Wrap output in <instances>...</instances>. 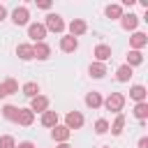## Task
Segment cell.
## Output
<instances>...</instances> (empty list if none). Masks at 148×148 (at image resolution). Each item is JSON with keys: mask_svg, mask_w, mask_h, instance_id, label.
I'll use <instances>...</instances> for the list:
<instances>
[{"mask_svg": "<svg viewBox=\"0 0 148 148\" xmlns=\"http://www.w3.org/2000/svg\"><path fill=\"white\" fill-rule=\"evenodd\" d=\"M23 95H25V97H30V99H32V97H37V95H39V86H37L35 81L23 83Z\"/></svg>", "mask_w": 148, "mask_h": 148, "instance_id": "603a6c76", "label": "cell"}, {"mask_svg": "<svg viewBox=\"0 0 148 148\" xmlns=\"http://www.w3.org/2000/svg\"><path fill=\"white\" fill-rule=\"evenodd\" d=\"M102 102H104V99H102V95H99V92H95V90L86 95V106H90V109H99V106H102Z\"/></svg>", "mask_w": 148, "mask_h": 148, "instance_id": "e0dca14e", "label": "cell"}, {"mask_svg": "<svg viewBox=\"0 0 148 148\" xmlns=\"http://www.w3.org/2000/svg\"><path fill=\"white\" fill-rule=\"evenodd\" d=\"M130 76H132V67H130V65H120V67L116 69V79H118V81L125 83V81H130Z\"/></svg>", "mask_w": 148, "mask_h": 148, "instance_id": "7402d4cb", "label": "cell"}, {"mask_svg": "<svg viewBox=\"0 0 148 148\" xmlns=\"http://www.w3.org/2000/svg\"><path fill=\"white\" fill-rule=\"evenodd\" d=\"M58 148H72V146H69V143H60Z\"/></svg>", "mask_w": 148, "mask_h": 148, "instance_id": "e575fe53", "label": "cell"}, {"mask_svg": "<svg viewBox=\"0 0 148 148\" xmlns=\"http://www.w3.org/2000/svg\"><path fill=\"white\" fill-rule=\"evenodd\" d=\"M42 125L44 127H56L58 125V113L56 111H44L42 113Z\"/></svg>", "mask_w": 148, "mask_h": 148, "instance_id": "ffe728a7", "label": "cell"}, {"mask_svg": "<svg viewBox=\"0 0 148 148\" xmlns=\"http://www.w3.org/2000/svg\"><path fill=\"white\" fill-rule=\"evenodd\" d=\"M76 49H79V39H76V37L67 35V37L60 39V51H65V53H74Z\"/></svg>", "mask_w": 148, "mask_h": 148, "instance_id": "9c48e42d", "label": "cell"}, {"mask_svg": "<svg viewBox=\"0 0 148 148\" xmlns=\"http://www.w3.org/2000/svg\"><path fill=\"white\" fill-rule=\"evenodd\" d=\"M0 148H16V141H14V136H9V134L0 136Z\"/></svg>", "mask_w": 148, "mask_h": 148, "instance_id": "f1b7e54d", "label": "cell"}, {"mask_svg": "<svg viewBox=\"0 0 148 148\" xmlns=\"http://www.w3.org/2000/svg\"><path fill=\"white\" fill-rule=\"evenodd\" d=\"M123 127H125V116H123V113H118V116H116V120H113V125H109V130H111V134H113V136H120V134H123Z\"/></svg>", "mask_w": 148, "mask_h": 148, "instance_id": "ac0fdd59", "label": "cell"}, {"mask_svg": "<svg viewBox=\"0 0 148 148\" xmlns=\"http://www.w3.org/2000/svg\"><path fill=\"white\" fill-rule=\"evenodd\" d=\"M30 111L35 113H44V111H49V97H44V95H37V97H32L30 99Z\"/></svg>", "mask_w": 148, "mask_h": 148, "instance_id": "5b68a950", "label": "cell"}, {"mask_svg": "<svg viewBox=\"0 0 148 148\" xmlns=\"http://www.w3.org/2000/svg\"><path fill=\"white\" fill-rule=\"evenodd\" d=\"M16 148H35V143H32V141H21Z\"/></svg>", "mask_w": 148, "mask_h": 148, "instance_id": "4dcf8cb0", "label": "cell"}, {"mask_svg": "<svg viewBox=\"0 0 148 148\" xmlns=\"http://www.w3.org/2000/svg\"><path fill=\"white\" fill-rule=\"evenodd\" d=\"M86 30H88V25H86L83 18H74V21L69 23V35H72V37H79V35H83Z\"/></svg>", "mask_w": 148, "mask_h": 148, "instance_id": "4fadbf2b", "label": "cell"}, {"mask_svg": "<svg viewBox=\"0 0 148 148\" xmlns=\"http://www.w3.org/2000/svg\"><path fill=\"white\" fill-rule=\"evenodd\" d=\"M44 28H46V30H51V32H62V30H65V21H62V16H60V14H49V16H46Z\"/></svg>", "mask_w": 148, "mask_h": 148, "instance_id": "7a4b0ae2", "label": "cell"}, {"mask_svg": "<svg viewBox=\"0 0 148 148\" xmlns=\"http://www.w3.org/2000/svg\"><path fill=\"white\" fill-rule=\"evenodd\" d=\"M134 116H136L139 120H146V118H148V102H139V104L134 106Z\"/></svg>", "mask_w": 148, "mask_h": 148, "instance_id": "484cf974", "label": "cell"}, {"mask_svg": "<svg viewBox=\"0 0 148 148\" xmlns=\"http://www.w3.org/2000/svg\"><path fill=\"white\" fill-rule=\"evenodd\" d=\"M95 132H97V134H106V132H109V120H104V118L95 120Z\"/></svg>", "mask_w": 148, "mask_h": 148, "instance_id": "83f0119b", "label": "cell"}, {"mask_svg": "<svg viewBox=\"0 0 148 148\" xmlns=\"http://www.w3.org/2000/svg\"><path fill=\"white\" fill-rule=\"evenodd\" d=\"M28 18H30L28 7H16V9L12 12V21H14L16 25H25V23H28Z\"/></svg>", "mask_w": 148, "mask_h": 148, "instance_id": "ba28073f", "label": "cell"}, {"mask_svg": "<svg viewBox=\"0 0 148 148\" xmlns=\"http://www.w3.org/2000/svg\"><path fill=\"white\" fill-rule=\"evenodd\" d=\"M104 14H106V18H120L123 16V7L120 5H106Z\"/></svg>", "mask_w": 148, "mask_h": 148, "instance_id": "44dd1931", "label": "cell"}, {"mask_svg": "<svg viewBox=\"0 0 148 148\" xmlns=\"http://www.w3.org/2000/svg\"><path fill=\"white\" fill-rule=\"evenodd\" d=\"M2 97H7V92H5V86L0 83V99H2Z\"/></svg>", "mask_w": 148, "mask_h": 148, "instance_id": "836d02e7", "label": "cell"}, {"mask_svg": "<svg viewBox=\"0 0 148 148\" xmlns=\"http://www.w3.org/2000/svg\"><path fill=\"white\" fill-rule=\"evenodd\" d=\"M2 118H7V120H14V123H16V118H18V106L5 104V106H2Z\"/></svg>", "mask_w": 148, "mask_h": 148, "instance_id": "cb8c5ba5", "label": "cell"}, {"mask_svg": "<svg viewBox=\"0 0 148 148\" xmlns=\"http://www.w3.org/2000/svg\"><path fill=\"white\" fill-rule=\"evenodd\" d=\"M92 56L97 58L95 62H104V60H109V58H111V46H106V44H97V46H95V51H92Z\"/></svg>", "mask_w": 148, "mask_h": 148, "instance_id": "30bf717a", "label": "cell"}, {"mask_svg": "<svg viewBox=\"0 0 148 148\" xmlns=\"http://www.w3.org/2000/svg\"><path fill=\"white\" fill-rule=\"evenodd\" d=\"M37 7L39 9H51V2L49 0H37Z\"/></svg>", "mask_w": 148, "mask_h": 148, "instance_id": "f546056e", "label": "cell"}, {"mask_svg": "<svg viewBox=\"0 0 148 148\" xmlns=\"http://www.w3.org/2000/svg\"><path fill=\"white\" fill-rule=\"evenodd\" d=\"M5 16H7V9L0 5V21H5Z\"/></svg>", "mask_w": 148, "mask_h": 148, "instance_id": "d6a6232c", "label": "cell"}, {"mask_svg": "<svg viewBox=\"0 0 148 148\" xmlns=\"http://www.w3.org/2000/svg\"><path fill=\"white\" fill-rule=\"evenodd\" d=\"M32 51H35V58H37V60H46V58L51 56V46L44 44V42H37V44L32 46Z\"/></svg>", "mask_w": 148, "mask_h": 148, "instance_id": "5bb4252c", "label": "cell"}, {"mask_svg": "<svg viewBox=\"0 0 148 148\" xmlns=\"http://www.w3.org/2000/svg\"><path fill=\"white\" fill-rule=\"evenodd\" d=\"M146 44H148V35H146V32H134V35L130 37V46H132V51H141Z\"/></svg>", "mask_w": 148, "mask_h": 148, "instance_id": "52a82bcc", "label": "cell"}, {"mask_svg": "<svg viewBox=\"0 0 148 148\" xmlns=\"http://www.w3.org/2000/svg\"><path fill=\"white\" fill-rule=\"evenodd\" d=\"M102 148H111V146H102Z\"/></svg>", "mask_w": 148, "mask_h": 148, "instance_id": "d590c367", "label": "cell"}, {"mask_svg": "<svg viewBox=\"0 0 148 148\" xmlns=\"http://www.w3.org/2000/svg\"><path fill=\"white\" fill-rule=\"evenodd\" d=\"M65 127L72 132V130H79V127H83V116L79 113V111H69L67 116H65Z\"/></svg>", "mask_w": 148, "mask_h": 148, "instance_id": "3957f363", "label": "cell"}, {"mask_svg": "<svg viewBox=\"0 0 148 148\" xmlns=\"http://www.w3.org/2000/svg\"><path fill=\"white\" fill-rule=\"evenodd\" d=\"M109 111H113V113H120L123 111V106H125V95L123 92H111L104 102H102Z\"/></svg>", "mask_w": 148, "mask_h": 148, "instance_id": "6da1fadb", "label": "cell"}, {"mask_svg": "<svg viewBox=\"0 0 148 148\" xmlns=\"http://www.w3.org/2000/svg\"><path fill=\"white\" fill-rule=\"evenodd\" d=\"M28 37H32L35 42H44V37H46L44 23H30L28 25Z\"/></svg>", "mask_w": 148, "mask_h": 148, "instance_id": "277c9868", "label": "cell"}, {"mask_svg": "<svg viewBox=\"0 0 148 148\" xmlns=\"http://www.w3.org/2000/svg\"><path fill=\"white\" fill-rule=\"evenodd\" d=\"M16 123L23 125V127H30V125L35 123V113H32L30 109H18V118H16Z\"/></svg>", "mask_w": 148, "mask_h": 148, "instance_id": "8fae6325", "label": "cell"}, {"mask_svg": "<svg viewBox=\"0 0 148 148\" xmlns=\"http://www.w3.org/2000/svg\"><path fill=\"white\" fill-rule=\"evenodd\" d=\"M120 25H123L125 30H134V28L139 25V16L132 14V12H130V14H123V16H120Z\"/></svg>", "mask_w": 148, "mask_h": 148, "instance_id": "7c38bea8", "label": "cell"}, {"mask_svg": "<svg viewBox=\"0 0 148 148\" xmlns=\"http://www.w3.org/2000/svg\"><path fill=\"white\" fill-rule=\"evenodd\" d=\"M139 148H148V136H141L139 139Z\"/></svg>", "mask_w": 148, "mask_h": 148, "instance_id": "1f68e13d", "label": "cell"}, {"mask_svg": "<svg viewBox=\"0 0 148 148\" xmlns=\"http://www.w3.org/2000/svg\"><path fill=\"white\" fill-rule=\"evenodd\" d=\"M16 56H18L21 60H32V58H35L32 44H18V46H16Z\"/></svg>", "mask_w": 148, "mask_h": 148, "instance_id": "9a60e30c", "label": "cell"}, {"mask_svg": "<svg viewBox=\"0 0 148 148\" xmlns=\"http://www.w3.org/2000/svg\"><path fill=\"white\" fill-rule=\"evenodd\" d=\"M146 95H148V90L143 88V86H132L130 88V97L139 104V102H146Z\"/></svg>", "mask_w": 148, "mask_h": 148, "instance_id": "2e32d148", "label": "cell"}, {"mask_svg": "<svg viewBox=\"0 0 148 148\" xmlns=\"http://www.w3.org/2000/svg\"><path fill=\"white\" fill-rule=\"evenodd\" d=\"M69 134H72V132H69L65 125H56V127H51V136H53V141H58V143H67Z\"/></svg>", "mask_w": 148, "mask_h": 148, "instance_id": "8992f818", "label": "cell"}, {"mask_svg": "<svg viewBox=\"0 0 148 148\" xmlns=\"http://www.w3.org/2000/svg\"><path fill=\"white\" fill-rule=\"evenodd\" d=\"M143 62V53L141 51H130L127 53V65L130 67H136V65H141Z\"/></svg>", "mask_w": 148, "mask_h": 148, "instance_id": "d4e9b609", "label": "cell"}, {"mask_svg": "<svg viewBox=\"0 0 148 148\" xmlns=\"http://www.w3.org/2000/svg\"><path fill=\"white\" fill-rule=\"evenodd\" d=\"M2 86H5V92H7V95L18 92V83H16V79H5V81H2Z\"/></svg>", "mask_w": 148, "mask_h": 148, "instance_id": "4316f807", "label": "cell"}, {"mask_svg": "<svg viewBox=\"0 0 148 148\" xmlns=\"http://www.w3.org/2000/svg\"><path fill=\"white\" fill-rule=\"evenodd\" d=\"M88 74H90L92 79H102V76L106 74V67H104V62H92V65L88 67Z\"/></svg>", "mask_w": 148, "mask_h": 148, "instance_id": "d6986e66", "label": "cell"}]
</instances>
